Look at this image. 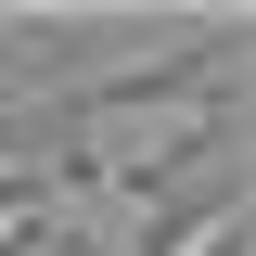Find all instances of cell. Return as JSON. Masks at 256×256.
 <instances>
[{"mask_svg":"<svg viewBox=\"0 0 256 256\" xmlns=\"http://www.w3.org/2000/svg\"><path fill=\"white\" fill-rule=\"evenodd\" d=\"M230 102H244V77H230V64H205V77H154V90H102V102H77V116H64V154H52V166L166 192V166H180L192 141H218Z\"/></svg>","mask_w":256,"mask_h":256,"instance_id":"6da1fadb","label":"cell"},{"mask_svg":"<svg viewBox=\"0 0 256 256\" xmlns=\"http://www.w3.org/2000/svg\"><path fill=\"white\" fill-rule=\"evenodd\" d=\"M26 218L52 230V244H77V256H154V230L180 218V205H166V192H141V180H77V166H38Z\"/></svg>","mask_w":256,"mask_h":256,"instance_id":"7a4b0ae2","label":"cell"},{"mask_svg":"<svg viewBox=\"0 0 256 256\" xmlns=\"http://www.w3.org/2000/svg\"><path fill=\"white\" fill-rule=\"evenodd\" d=\"M244 230H256V205H244V192H218L205 218H166L154 256H244Z\"/></svg>","mask_w":256,"mask_h":256,"instance_id":"3957f363","label":"cell"}]
</instances>
